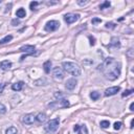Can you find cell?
<instances>
[{
    "label": "cell",
    "instance_id": "obj_4",
    "mask_svg": "<svg viewBox=\"0 0 134 134\" xmlns=\"http://www.w3.org/2000/svg\"><path fill=\"white\" fill-rule=\"evenodd\" d=\"M19 51H21V52H25V55H22V57H21V61H23V60L27 57V55H29V54H34V53L36 52V47L34 46V45H24V46L20 47Z\"/></svg>",
    "mask_w": 134,
    "mask_h": 134
},
{
    "label": "cell",
    "instance_id": "obj_27",
    "mask_svg": "<svg viewBox=\"0 0 134 134\" xmlns=\"http://www.w3.org/2000/svg\"><path fill=\"white\" fill-rule=\"evenodd\" d=\"M113 127H114V129L117 130V131L120 130V128H121V122H120V121H116V122H114V126H113Z\"/></svg>",
    "mask_w": 134,
    "mask_h": 134
},
{
    "label": "cell",
    "instance_id": "obj_18",
    "mask_svg": "<svg viewBox=\"0 0 134 134\" xmlns=\"http://www.w3.org/2000/svg\"><path fill=\"white\" fill-rule=\"evenodd\" d=\"M36 120L38 122H44L46 120V115L44 113H39L37 116H36Z\"/></svg>",
    "mask_w": 134,
    "mask_h": 134
},
{
    "label": "cell",
    "instance_id": "obj_29",
    "mask_svg": "<svg viewBox=\"0 0 134 134\" xmlns=\"http://www.w3.org/2000/svg\"><path fill=\"white\" fill-rule=\"evenodd\" d=\"M91 22H92V24H97V23H100V22H102V20H100L99 18H93V19L91 20Z\"/></svg>",
    "mask_w": 134,
    "mask_h": 134
},
{
    "label": "cell",
    "instance_id": "obj_10",
    "mask_svg": "<svg viewBox=\"0 0 134 134\" xmlns=\"http://www.w3.org/2000/svg\"><path fill=\"white\" fill-rule=\"evenodd\" d=\"M35 119H36V116L34 115V114H31V113L25 114L23 117H22V121H23L24 124H26V125H31V124H34Z\"/></svg>",
    "mask_w": 134,
    "mask_h": 134
},
{
    "label": "cell",
    "instance_id": "obj_34",
    "mask_svg": "<svg viewBox=\"0 0 134 134\" xmlns=\"http://www.w3.org/2000/svg\"><path fill=\"white\" fill-rule=\"evenodd\" d=\"M4 86H5V84H2V85H0V94L2 93V91H3V88H4Z\"/></svg>",
    "mask_w": 134,
    "mask_h": 134
},
{
    "label": "cell",
    "instance_id": "obj_14",
    "mask_svg": "<svg viewBox=\"0 0 134 134\" xmlns=\"http://www.w3.org/2000/svg\"><path fill=\"white\" fill-rule=\"evenodd\" d=\"M23 85L24 83L23 82H18V83H15L12 85V89L14 91H20L22 88H23Z\"/></svg>",
    "mask_w": 134,
    "mask_h": 134
},
{
    "label": "cell",
    "instance_id": "obj_26",
    "mask_svg": "<svg viewBox=\"0 0 134 134\" xmlns=\"http://www.w3.org/2000/svg\"><path fill=\"white\" fill-rule=\"evenodd\" d=\"M6 112V107L3 104H0V114H4Z\"/></svg>",
    "mask_w": 134,
    "mask_h": 134
},
{
    "label": "cell",
    "instance_id": "obj_2",
    "mask_svg": "<svg viewBox=\"0 0 134 134\" xmlns=\"http://www.w3.org/2000/svg\"><path fill=\"white\" fill-rule=\"evenodd\" d=\"M62 66H63V68H64L67 72L71 73V74L74 75V76H79V75H81V73H82L81 68L79 67V65L75 64V63H73V62H63Z\"/></svg>",
    "mask_w": 134,
    "mask_h": 134
},
{
    "label": "cell",
    "instance_id": "obj_16",
    "mask_svg": "<svg viewBox=\"0 0 134 134\" xmlns=\"http://www.w3.org/2000/svg\"><path fill=\"white\" fill-rule=\"evenodd\" d=\"M16 16L18 17V18H24L25 16H26V12H25V9L24 8H19L17 12H16Z\"/></svg>",
    "mask_w": 134,
    "mask_h": 134
},
{
    "label": "cell",
    "instance_id": "obj_1",
    "mask_svg": "<svg viewBox=\"0 0 134 134\" xmlns=\"http://www.w3.org/2000/svg\"><path fill=\"white\" fill-rule=\"evenodd\" d=\"M98 70H100L105 77L109 81H114L120 74L121 65L119 62L115 61L113 58H107L102 64L98 66Z\"/></svg>",
    "mask_w": 134,
    "mask_h": 134
},
{
    "label": "cell",
    "instance_id": "obj_23",
    "mask_svg": "<svg viewBox=\"0 0 134 134\" xmlns=\"http://www.w3.org/2000/svg\"><path fill=\"white\" fill-rule=\"evenodd\" d=\"M54 97L55 98H59V99H62L64 96H65V94H63V93H61V91H57V92H54Z\"/></svg>",
    "mask_w": 134,
    "mask_h": 134
},
{
    "label": "cell",
    "instance_id": "obj_22",
    "mask_svg": "<svg viewBox=\"0 0 134 134\" xmlns=\"http://www.w3.org/2000/svg\"><path fill=\"white\" fill-rule=\"evenodd\" d=\"M110 5H111V3L109 2V1H105L104 3H102L99 5V8L100 9H105V8H109L110 7Z\"/></svg>",
    "mask_w": 134,
    "mask_h": 134
},
{
    "label": "cell",
    "instance_id": "obj_19",
    "mask_svg": "<svg viewBox=\"0 0 134 134\" xmlns=\"http://www.w3.org/2000/svg\"><path fill=\"white\" fill-rule=\"evenodd\" d=\"M5 134H18V130L15 127H9L6 129Z\"/></svg>",
    "mask_w": 134,
    "mask_h": 134
},
{
    "label": "cell",
    "instance_id": "obj_5",
    "mask_svg": "<svg viewBox=\"0 0 134 134\" xmlns=\"http://www.w3.org/2000/svg\"><path fill=\"white\" fill-rule=\"evenodd\" d=\"M60 27V22L57 20H50L45 24V30L46 31H54Z\"/></svg>",
    "mask_w": 134,
    "mask_h": 134
},
{
    "label": "cell",
    "instance_id": "obj_7",
    "mask_svg": "<svg viewBox=\"0 0 134 134\" xmlns=\"http://www.w3.org/2000/svg\"><path fill=\"white\" fill-rule=\"evenodd\" d=\"M80 18V15L79 14H72V13H69V14H66L64 16V20L67 24H71L73 22L77 21Z\"/></svg>",
    "mask_w": 134,
    "mask_h": 134
},
{
    "label": "cell",
    "instance_id": "obj_30",
    "mask_svg": "<svg viewBox=\"0 0 134 134\" xmlns=\"http://www.w3.org/2000/svg\"><path fill=\"white\" fill-rule=\"evenodd\" d=\"M89 40H90V45H94L95 44V38L94 37H92V36H89Z\"/></svg>",
    "mask_w": 134,
    "mask_h": 134
},
{
    "label": "cell",
    "instance_id": "obj_32",
    "mask_svg": "<svg viewBox=\"0 0 134 134\" xmlns=\"http://www.w3.org/2000/svg\"><path fill=\"white\" fill-rule=\"evenodd\" d=\"M40 83H46V81L44 80V79H43V80H42V79H41V80H38V81H36V82H35V85L39 86V85H40Z\"/></svg>",
    "mask_w": 134,
    "mask_h": 134
},
{
    "label": "cell",
    "instance_id": "obj_28",
    "mask_svg": "<svg viewBox=\"0 0 134 134\" xmlns=\"http://www.w3.org/2000/svg\"><path fill=\"white\" fill-rule=\"evenodd\" d=\"M106 27L110 28V29H113V28H115V24L112 23V22H108V23H106Z\"/></svg>",
    "mask_w": 134,
    "mask_h": 134
},
{
    "label": "cell",
    "instance_id": "obj_35",
    "mask_svg": "<svg viewBox=\"0 0 134 134\" xmlns=\"http://www.w3.org/2000/svg\"><path fill=\"white\" fill-rule=\"evenodd\" d=\"M132 50H133V49H129V51H128V55H129L130 58L133 57V55H132Z\"/></svg>",
    "mask_w": 134,
    "mask_h": 134
},
{
    "label": "cell",
    "instance_id": "obj_6",
    "mask_svg": "<svg viewBox=\"0 0 134 134\" xmlns=\"http://www.w3.org/2000/svg\"><path fill=\"white\" fill-rule=\"evenodd\" d=\"M52 76H53V79L54 80H57V81H61L64 79V71L62 68H60V67H54V68L52 69Z\"/></svg>",
    "mask_w": 134,
    "mask_h": 134
},
{
    "label": "cell",
    "instance_id": "obj_21",
    "mask_svg": "<svg viewBox=\"0 0 134 134\" xmlns=\"http://www.w3.org/2000/svg\"><path fill=\"white\" fill-rule=\"evenodd\" d=\"M90 97L92 98V100H97L99 98V93L97 91H92L90 92Z\"/></svg>",
    "mask_w": 134,
    "mask_h": 134
},
{
    "label": "cell",
    "instance_id": "obj_8",
    "mask_svg": "<svg viewBox=\"0 0 134 134\" xmlns=\"http://www.w3.org/2000/svg\"><path fill=\"white\" fill-rule=\"evenodd\" d=\"M54 106H59V107H62V108H66V107H69V102L65 98H62V99H58L57 102L54 103H51L48 105V107H54Z\"/></svg>",
    "mask_w": 134,
    "mask_h": 134
},
{
    "label": "cell",
    "instance_id": "obj_15",
    "mask_svg": "<svg viewBox=\"0 0 134 134\" xmlns=\"http://www.w3.org/2000/svg\"><path fill=\"white\" fill-rule=\"evenodd\" d=\"M43 68H44V71H45L46 73H49L50 72V69H51V62L48 60L46 61L45 63L43 64Z\"/></svg>",
    "mask_w": 134,
    "mask_h": 134
},
{
    "label": "cell",
    "instance_id": "obj_3",
    "mask_svg": "<svg viewBox=\"0 0 134 134\" xmlns=\"http://www.w3.org/2000/svg\"><path fill=\"white\" fill-rule=\"evenodd\" d=\"M59 125H60V118L59 117L50 119L47 124L44 126V130H45V132L48 133V134H52L58 130Z\"/></svg>",
    "mask_w": 134,
    "mask_h": 134
},
{
    "label": "cell",
    "instance_id": "obj_17",
    "mask_svg": "<svg viewBox=\"0 0 134 134\" xmlns=\"http://www.w3.org/2000/svg\"><path fill=\"white\" fill-rule=\"evenodd\" d=\"M12 40H13V36H12V35H7V36H5L3 39L0 40V45L5 44V43H8L9 41H12Z\"/></svg>",
    "mask_w": 134,
    "mask_h": 134
},
{
    "label": "cell",
    "instance_id": "obj_24",
    "mask_svg": "<svg viewBox=\"0 0 134 134\" xmlns=\"http://www.w3.org/2000/svg\"><path fill=\"white\" fill-rule=\"evenodd\" d=\"M38 4H39V2H37V1H32V2H30V3H29V7H30V9H31V10L36 9V7H37Z\"/></svg>",
    "mask_w": 134,
    "mask_h": 134
},
{
    "label": "cell",
    "instance_id": "obj_20",
    "mask_svg": "<svg viewBox=\"0 0 134 134\" xmlns=\"http://www.w3.org/2000/svg\"><path fill=\"white\" fill-rule=\"evenodd\" d=\"M99 125H100V128L107 129V128L110 126V121H109V120H102V121L99 122Z\"/></svg>",
    "mask_w": 134,
    "mask_h": 134
},
{
    "label": "cell",
    "instance_id": "obj_36",
    "mask_svg": "<svg viewBox=\"0 0 134 134\" xmlns=\"http://www.w3.org/2000/svg\"><path fill=\"white\" fill-rule=\"evenodd\" d=\"M130 110H131V111H134V103H131V105H130Z\"/></svg>",
    "mask_w": 134,
    "mask_h": 134
},
{
    "label": "cell",
    "instance_id": "obj_37",
    "mask_svg": "<svg viewBox=\"0 0 134 134\" xmlns=\"http://www.w3.org/2000/svg\"><path fill=\"white\" fill-rule=\"evenodd\" d=\"M133 122H134V119H132V120H131V124H130V128H131V129L133 128Z\"/></svg>",
    "mask_w": 134,
    "mask_h": 134
},
{
    "label": "cell",
    "instance_id": "obj_25",
    "mask_svg": "<svg viewBox=\"0 0 134 134\" xmlns=\"http://www.w3.org/2000/svg\"><path fill=\"white\" fill-rule=\"evenodd\" d=\"M134 92V90L133 89H130V90H126L125 92H122V94H121V96L122 97H125V96H128V95H130V94H132Z\"/></svg>",
    "mask_w": 134,
    "mask_h": 134
},
{
    "label": "cell",
    "instance_id": "obj_33",
    "mask_svg": "<svg viewBox=\"0 0 134 134\" xmlns=\"http://www.w3.org/2000/svg\"><path fill=\"white\" fill-rule=\"evenodd\" d=\"M19 23H20V21H19L18 19H14V20L12 21V24H13L14 26H16V25H18Z\"/></svg>",
    "mask_w": 134,
    "mask_h": 134
},
{
    "label": "cell",
    "instance_id": "obj_13",
    "mask_svg": "<svg viewBox=\"0 0 134 134\" xmlns=\"http://www.w3.org/2000/svg\"><path fill=\"white\" fill-rule=\"evenodd\" d=\"M110 47H113V48H119L120 47V42L117 38L113 37L111 39V42H110Z\"/></svg>",
    "mask_w": 134,
    "mask_h": 134
},
{
    "label": "cell",
    "instance_id": "obj_31",
    "mask_svg": "<svg viewBox=\"0 0 134 134\" xmlns=\"http://www.w3.org/2000/svg\"><path fill=\"white\" fill-rule=\"evenodd\" d=\"M88 2H89L88 0H86V1H82V0H79V1H77V4H79V5H86Z\"/></svg>",
    "mask_w": 134,
    "mask_h": 134
},
{
    "label": "cell",
    "instance_id": "obj_12",
    "mask_svg": "<svg viewBox=\"0 0 134 134\" xmlns=\"http://www.w3.org/2000/svg\"><path fill=\"white\" fill-rule=\"evenodd\" d=\"M12 67V62H9L8 60H5V61H2L0 63V68L3 69V70H7Z\"/></svg>",
    "mask_w": 134,
    "mask_h": 134
},
{
    "label": "cell",
    "instance_id": "obj_11",
    "mask_svg": "<svg viewBox=\"0 0 134 134\" xmlns=\"http://www.w3.org/2000/svg\"><path fill=\"white\" fill-rule=\"evenodd\" d=\"M76 84H77V82H76V80L75 79H69L68 81L66 82V85H65V87H66V89L67 90H73V89L75 88V86H76Z\"/></svg>",
    "mask_w": 134,
    "mask_h": 134
},
{
    "label": "cell",
    "instance_id": "obj_9",
    "mask_svg": "<svg viewBox=\"0 0 134 134\" xmlns=\"http://www.w3.org/2000/svg\"><path fill=\"white\" fill-rule=\"evenodd\" d=\"M119 90H120V87H119V86H113V87L107 88L106 90H105V96H111V95H114V94H116Z\"/></svg>",
    "mask_w": 134,
    "mask_h": 134
}]
</instances>
